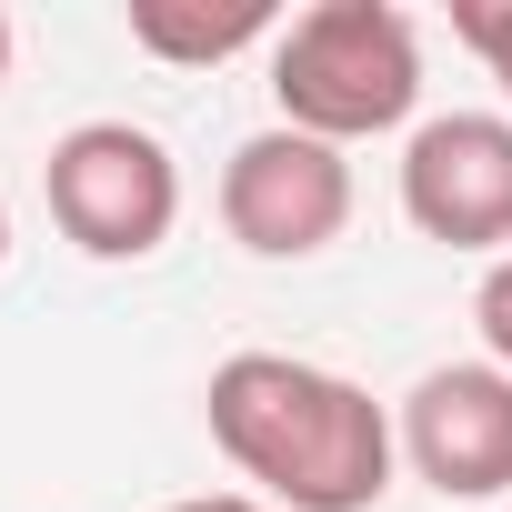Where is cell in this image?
<instances>
[{
	"label": "cell",
	"mask_w": 512,
	"mask_h": 512,
	"mask_svg": "<svg viewBox=\"0 0 512 512\" xmlns=\"http://www.w3.org/2000/svg\"><path fill=\"white\" fill-rule=\"evenodd\" d=\"M0 262H11V201H0Z\"/></svg>",
	"instance_id": "7c38bea8"
},
{
	"label": "cell",
	"mask_w": 512,
	"mask_h": 512,
	"mask_svg": "<svg viewBox=\"0 0 512 512\" xmlns=\"http://www.w3.org/2000/svg\"><path fill=\"white\" fill-rule=\"evenodd\" d=\"M452 41L492 71V91L512 101V0H452Z\"/></svg>",
	"instance_id": "ba28073f"
},
{
	"label": "cell",
	"mask_w": 512,
	"mask_h": 512,
	"mask_svg": "<svg viewBox=\"0 0 512 512\" xmlns=\"http://www.w3.org/2000/svg\"><path fill=\"white\" fill-rule=\"evenodd\" d=\"M402 462L442 502H512V372L502 362H432L402 412Z\"/></svg>",
	"instance_id": "8992f818"
},
{
	"label": "cell",
	"mask_w": 512,
	"mask_h": 512,
	"mask_svg": "<svg viewBox=\"0 0 512 512\" xmlns=\"http://www.w3.org/2000/svg\"><path fill=\"white\" fill-rule=\"evenodd\" d=\"M402 221L442 251H512V111H432L402 141Z\"/></svg>",
	"instance_id": "5b68a950"
},
{
	"label": "cell",
	"mask_w": 512,
	"mask_h": 512,
	"mask_svg": "<svg viewBox=\"0 0 512 512\" xmlns=\"http://www.w3.org/2000/svg\"><path fill=\"white\" fill-rule=\"evenodd\" d=\"M201 422L221 462L272 512H372L402 472L392 402H372L352 372L302 352H231L201 382Z\"/></svg>",
	"instance_id": "6da1fadb"
},
{
	"label": "cell",
	"mask_w": 512,
	"mask_h": 512,
	"mask_svg": "<svg viewBox=\"0 0 512 512\" xmlns=\"http://www.w3.org/2000/svg\"><path fill=\"white\" fill-rule=\"evenodd\" d=\"M161 512H272V502H251V492H191V502H161Z\"/></svg>",
	"instance_id": "30bf717a"
},
{
	"label": "cell",
	"mask_w": 512,
	"mask_h": 512,
	"mask_svg": "<svg viewBox=\"0 0 512 512\" xmlns=\"http://www.w3.org/2000/svg\"><path fill=\"white\" fill-rule=\"evenodd\" d=\"M221 231L251 262H312L352 231V151L312 141V131H251L221 161Z\"/></svg>",
	"instance_id": "277c9868"
},
{
	"label": "cell",
	"mask_w": 512,
	"mask_h": 512,
	"mask_svg": "<svg viewBox=\"0 0 512 512\" xmlns=\"http://www.w3.org/2000/svg\"><path fill=\"white\" fill-rule=\"evenodd\" d=\"M251 41H282L272 0H131V51H151L171 71H211Z\"/></svg>",
	"instance_id": "52a82bcc"
},
{
	"label": "cell",
	"mask_w": 512,
	"mask_h": 512,
	"mask_svg": "<svg viewBox=\"0 0 512 512\" xmlns=\"http://www.w3.org/2000/svg\"><path fill=\"white\" fill-rule=\"evenodd\" d=\"M0 81H11V11H0Z\"/></svg>",
	"instance_id": "8fae6325"
},
{
	"label": "cell",
	"mask_w": 512,
	"mask_h": 512,
	"mask_svg": "<svg viewBox=\"0 0 512 512\" xmlns=\"http://www.w3.org/2000/svg\"><path fill=\"white\" fill-rule=\"evenodd\" d=\"M472 332H482V362L512 372V251L482 262V282H472Z\"/></svg>",
	"instance_id": "9c48e42d"
},
{
	"label": "cell",
	"mask_w": 512,
	"mask_h": 512,
	"mask_svg": "<svg viewBox=\"0 0 512 512\" xmlns=\"http://www.w3.org/2000/svg\"><path fill=\"white\" fill-rule=\"evenodd\" d=\"M272 101L282 131H312L332 151L382 141L422 111V31L392 0H312L272 41Z\"/></svg>",
	"instance_id": "7a4b0ae2"
},
{
	"label": "cell",
	"mask_w": 512,
	"mask_h": 512,
	"mask_svg": "<svg viewBox=\"0 0 512 512\" xmlns=\"http://www.w3.org/2000/svg\"><path fill=\"white\" fill-rule=\"evenodd\" d=\"M502 512H512V502H502Z\"/></svg>",
	"instance_id": "4fadbf2b"
},
{
	"label": "cell",
	"mask_w": 512,
	"mask_h": 512,
	"mask_svg": "<svg viewBox=\"0 0 512 512\" xmlns=\"http://www.w3.org/2000/svg\"><path fill=\"white\" fill-rule=\"evenodd\" d=\"M41 201L81 262H151L181 231V161L141 121H71L41 161Z\"/></svg>",
	"instance_id": "3957f363"
}]
</instances>
